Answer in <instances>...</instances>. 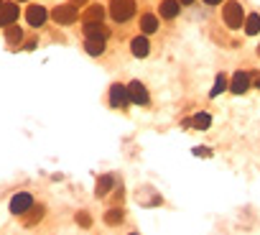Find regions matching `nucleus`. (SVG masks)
Returning a JSON list of instances; mask_svg holds the SVG:
<instances>
[{
    "label": "nucleus",
    "instance_id": "nucleus-1",
    "mask_svg": "<svg viewBox=\"0 0 260 235\" xmlns=\"http://www.w3.org/2000/svg\"><path fill=\"white\" fill-rule=\"evenodd\" d=\"M222 18H224V23H227L230 28H240V26H245V10H242V5L237 3V0H230V3L224 5Z\"/></svg>",
    "mask_w": 260,
    "mask_h": 235
},
{
    "label": "nucleus",
    "instance_id": "nucleus-2",
    "mask_svg": "<svg viewBox=\"0 0 260 235\" xmlns=\"http://www.w3.org/2000/svg\"><path fill=\"white\" fill-rule=\"evenodd\" d=\"M133 13H135V3H133V0H112V3H110V16H112V21H118V23L130 21Z\"/></svg>",
    "mask_w": 260,
    "mask_h": 235
},
{
    "label": "nucleus",
    "instance_id": "nucleus-3",
    "mask_svg": "<svg viewBox=\"0 0 260 235\" xmlns=\"http://www.w3.org/2000/svg\"><path fill=\"white\" fill-rule=\"evenodd\" d=\"M77 5H56L54 8V13H51V18L56 21V23H59V26H72L74 23V21H77Z\"/></svg>",
    "mask_w": 260,
    "mask_h": 235
},
{
    "label": "nucleus",
    "instance_id": "nucleus-4",
    "mask_svg": "<svg viewBox=\"0 0 260 235\" xmlns=\"http://www.w3.org/2000/svg\"><path fill=\"white\" fill-rule=\"evenodd\" d=\"M28 210H33V197L28 192H18L10 199V212H13V215H26Z\"/></svg>",
    "mask_w": 260,
    "mask_h": 235
},
{
    "label": "nucleus",
    "instance_id": "nucleus-5",
    "mask_svg": "<svg viewBox=\"0 0 260 235\" xmlns=\"http://www.w3.org/2000/svg\"><path fill=\"white\" fill-rule=\"evenodd\" d=\"M130 103V95H128V87H122V85H112L110 87V105L112 107H128Z\"/></svg>",
    "mask_w": 260,
    "mask_h": 235
},
{
    "label": "nucleus",
    "instance_id": "nucleus-6",
    "mask_svg": "<svg viewBox=\"0 0 260 235\" xmlns=\"http://www.w3.org/2000/svg\"><path fill=\"white\" fill-rule=\"evenodd\" d=\"M128 95H130V103H135V105H148V92H145L143 82L133 80V82L128 85Z\"/></svg>",
    "mask_w": 260,
    "mask_h": 235
},
{
    "label": "nucleus",
    "instance_id": "nucleus-7",
    "mask_svg": "<svg viewBox=\"0 0 260 235\" xmlns=\"http://www.w3.org/2000/svg\"><path fill=\"white\" fill-rule=\"evenodd\" d=\"M18 5L16 3H3V8H0V26H13L18 21Z\"/></svg>",
    "mask_w": 260,
    "mask_h": 235
},
{
    "label": "nucleus",
    "instance_id": "nucleus-8",
    "mask_svg": "<svg viewBox=\"0 0 260 235\" xmlns=\"http://www.w3.org/2000/svg\"><path fill=\"white\" fill-rule=\"evenodd\" d=\"M26 18H28V26L39 28V26L46 23V8H43V5H31L28 13H26Z\"/></svg>",
    "mask_w": 260,
    "mask_h": 235
},
{
    "label": "nucleus",
    "instance_id": "nucleus-9",
    "mask_svg": "<svg viewBox=\"0 0 260 235\" xmlns=\"http://www.w3.org/2000/svg\"><path fill=\"white\" fill-rule=\"evenodd\" d=\"M130 51L135 54V57H148V51H151V43H148V39L145 36H135L133 41H130Z\"/></svg>",
    "mask_w": 260,
    "mask_h": 235
},
{
    "label": "nucleus",
    "instance_id": "nucleus-10",
    "mask_svg": "<svg viewBox=\"0 0 260 235\" xmlns=\"http://www.w3.org/2000/svg\"><path fill=\"white\" fill-rule=\"evenodd\" d=\"M247 87H250V77H247L245 72H237V74L232 77L230 89H232L235 95H242V92H247Z\"/></svg>",
    "mask_w": 260,
    "mask_h": 235
},
{
    "label": "nucleus",
    "instance_id": "nucleus-11",
    "mask_svg": "<svg viewBox=\"0 0 260 235\" xmlns=\"http://www.w3.org/2000/svg\"><path fill=\"white\" fill-rule=\"evenodd\" d=\"M179 10H181V3H179V0H163V3H161V16L168 18V21L176 18Z\"/></svg>",
    "mask_w": 260,
    "mask_h": 235
},
{
    "label": "nucleus",
    "instance_id": "nucleus-12",
    "mask_svg": "<svg viewBox=\"0 0 260 235\" xmlns=\"http://www.w3.org/2000/svg\"><path fill=\"white\" fill-rule=\"evenodd\" d=\"M84 33H87V39H107V28L100 23V21H95V23H87V26H84Z\"/></svg>",
    "mask_w": 260,
    "mask_h": 235
},
{
    "label": "nucleus",
    "instance_id": "nucleus-13",
    "mask_svg": "<svg viewBox=\"0 0 260 235\" xmlns=\"http://www.w3.org/2000/svg\"><path fill=\"white\" fill-rule=\"evenodd\" d=\"M20 39H23V31H20L16 23L13 26H5V41L10 43V46H18Z\"/></svg>",
    "mask_w": 260,
    "mask_h": 235
},
{
    "label": "nucleus",
    "instance_id": "nucleus-14",
    "mask_svg": "<svg viewBox=\"0 0 260 235\" xmlns=\"http://www.w3.org/2000/svg\"><path fill=\"white\" fill-rule=\"evenodd\" d=\"M184 126H194L197 130H207L212 126V118L207 113H199V115H194V120H186Z\"/></svg>",
    "mask_w": 260,
    "mask_h": 235
},
{
    "label": "nucleus",
    "instance_id": "nucleus-15",
    "mask_svg": "<svg viewBox=\"0 0 260 235\" xmlns=\"http://www.w3.org/2000/svg\"><path fill=\"white\" fill-rule=\"evenodd\" d=\"M84 49H87V54H92V57H100V54L105 51V39H87Z\"/></svg>",
    "mask_w": 260,
    "mask_h": 235
},
{
    "label": "nucleus",
    "instance_id": "nucleus-16",
    "mask_svg": "<svg viewBox=\"0 0 260 235\" xmlns=\"http://www.w3.org/2000/svg\"><path fill=\"white\" fill-rule=\"evenodd\" d=\"M140 28H143V33H153V31H158V18H156L153 13H145V16L140 18Z\"/></svg>",
    "mask_w": 260,
    "mask_h": 235
},
{
    "label": "nucleus",
    "instance_id": "nucleus-17",
    "mask_svg": "<svg viewBox=\"0 0 260 235\" xmlns=\"http://www.w3.org/2000/svg\"><path fill=\"white\" fill-rule=\"evenodd\" d=\"M102 16H105L102 5H89L87 13H84V21H87V23H95V21H102Z\"/></svg>",
    "mask_w": 260,
    "mask_h": 235
},
{
    "label": "nucleus",
    "instance_id": "nucleus-18",
    "mask_svg": "<svg viewBox=\"0 0 260 235\" xmlns=\"http://www.w3.org/2000/svg\"><path fill=\"white\" fill-rule=\"evenodd\" d=\"M112 184H115V179H112L110 174H107V176H100V179H97V194L105 197L110 189H112Z\"/></svg>",
    "mask_w": 260,
    "mask_h": 235
},
{
    "label": "nucleus",
    "instance_id": "nucleus-19",
    "mask_svg": "<svg viewBox=\"0 0 260 235\" xmlns=\"http://www.w3.org/2000/svg\"><path fill=\"white\" fill-rule=\"evenodd\" d=\"M258 31H260V16H258V13L247 16V21H245V33H247V36H255Z\"/></svg>",
    "mask_w": 260,
    "mask_h": 235
},
{
    "label": "nucleus",
    "instance_id": "nucleus-20",
    "mask_svg": "<svg viewBox=\"0 0 260 235\" xmlns=\"http://www.w3.org/2000/svg\"><path fill=\"white\" fill-rule=\"evenodd\" d=\"M224 89H227V80H224V74H220L217 80H214V87H212V97H217L220 92H224Z\"/></svg>",
    "mask_w": 260,
    "mask_h": 235
},
{
    "label": "nucleus",
    "instance_id": "nucleus-21",
    "mask_svg": "<svg viewBox=\"0 0 260 235\" xmlns=\"http://www.w3.org/2000/svg\"><path fill=\"white\" fill-rule=\"evenodd\" d=\"M120 220H122V212H120V210H110L107 215H105L107 225H115V222H120Z\"/></svg>",
    "mask_w": 260,
    "mask_h": 235
},
{
    "label": "nucleus",
    "instance_id": "nucleus-22",
    "mask_svg": "<svg viewBox=\"0 0 260 235\" xmlns=\"http://www.w3.org/2000/svg\"><path fill=\"white\" fill-rule=\"evenodd\" d=\"M41 215H43L41 207H36V212H31V215L26 217V225H33V222H39V220H41Z\"/></svg>",
    "mask_w": 260,
    "mask_h": 235
},
{
    "label": "nucleus",
    "instance_id": "nucleus-23",
    "mask_svg": "<svg viewBox=\"0 0 260 235\" xmlns=\"http://www.w3.org/2000/svg\"><path fill=\"white\" fill-rule=\"evenodd\" d=\"M89 222H92V220H89V215H87V212H79V225L89 228Z\"/></svg>",
    "mask_w": 260,
    "mask_h": 235
},
{
    "label": "nucleus",
    "instance_id": "nucleus-24",
    "mask_svg": "<svg viewBox=\"0 0 260 235\" xmlns=\"http://www.w3.org/2000/svg\"><path fill=\"white\" fill-rule=\"evenodd\" d=\"M204 3H207V5H220L222 0H204Z\"/></svg>",
    "mask_w": 260,
    "mask_h": 235
},
{
    "label": "nucleus",
    "instance_id": "nucleus-25",
    "mask_svg": "<svg viewBox=\"0 0 260 235\" xmlns=\"http://www.w3.org/2000/svg\"><path fill=\"white\" fill-rule=\"evenodd\" d=\"M179 3H181V5H191V3H194V0H179Z\"/></svg>",
    "mask_w": 260,
    "mask_h": 235
},
{
    "label": "nucleus",
    "instance_id": "nucleus-26",
    "mask_svg": "<svg viewBox=\"0 0 260 235\" xmlns=\"http://www.w3.org/2000/svg\"><path fill=\"white\" fill-rule=\"evenodd\" d=\"M72 3H84V0H72Z\"/></svg>",
    "mask_w": 260,
    "mask_h": 235
},
{
    "label": "nucleus",
    "instance_id": "nucleus-27",
    "mask_svg": "<svg viewBox=\"0 0 260 235\" xmlns=\"http://www.w3.org/2000/svg\"><path fill=\"white\" fill-rule=\"evenodd\" d=\"M255 87H258V89H260V77H258V85H255Z\"/></svg>",
    "mask_w": 260,
    "mask_h": 235
},
{
    "label": "nucleus",
    "instance_id": "nucleus-28",
    "mask_svg": "<svg viewBox=\"0 0 260 235\" xmlns=\"http://www.w3.org/2000/svg\"><path fill=\"white\" fill-rule=\"evenodd\" d=\"M0 8H3V0H0Z\"/></svg>",
    "mask_w": 260,
    "mask_h": 235
},
{
    "label": "nucleus",
    "instance_id": "nucleus-29",
    "mask_svg": "<svg viewBox=\"0 0 260 235\" xmlns=\"http://www.w3.org/2000/svg\"><path fill=\"white\" fill-rule=\"evenodd\" d=\"M133 235H135V233H133Z\"/></svg>",
    "mask_w": 260,
    "mask_h": 235
}]
</instances>
